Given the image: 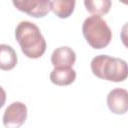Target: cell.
Segmentation results:
<instances>
[{"label": "cell", "instance_id": "6da1fadb", "mask_svg": "<svg viewBox=\"0 0 128 128\" xmlns=\"http://www.w3.org/2000/svg\"><path fill=\"white\" fill-rule=\"evenodd\" d=\"M15 37L23 54L28 58H40L46 51V41L40 29L30 21H21L17 25Z\"/></svg>", "mask_w": 128, "mask_h": 128}, {"label": "cell", "instance_id": "7a4b0ae2", "mask_svg": "<svg viewBox=\"0 0 128 128\" xmlns=\"http://www.w3.org/2000/svg\"><path fill=\"white\" fill-rule=\"evenodd\" d=\"M90 66L92 73L100 79L122 82L128 76L126 61L109 55H98L94 57L91 60Z\"/></svg>", "mask_w": 128, "mask_h": 128}, {"label": "cell", "instance_id": "3957f363", "mask_svg": "<svg viewBox=\"0 0 128 128\" xmlns=\"http://www.w3.org/2000/svg\"><path fill=\"white\" fill-rule=\"evenodd\" d=\"M82 33L88 44L94 49H102L109 45L112 32L100 15H91L82 25Z\"/></svg>", "mask_w": 128, "mask_h": 128}, {"label": "cell", "instance_id": "277c9868", "mask_svg": "<svg viewBox=\"0 0 128 128\" xmlns=\"http://www.w3.org/2000/svg\"><path fill=\"white\" fill-rule=\"evenodd\" d=\"M16 9L34 18H42L51 10L50 0H12Z\"/></svg>", "mask_w": 128, "mask_h": 128}, {"label": "cell", "instance_id": "5b68a950", "mask_svg": "<svg viewBox=\"0 0 128 128\" xmlns=\"http://www.w3.org/2000/svg\"><path fill=\"white\" fill-rule=\"evenodd\" d=\"M27 118V107L24 103L16 101L11 103L3 114V124L7 128L22 126Z\"/></svg>", "mask_w": 128, "mask_h": 128}, {"label": "cell", "instance_id": "8992f818", "mask_svg": "<svg viewBox=\"0 0 128 128\" xmlns=\"http://www.w3.org/2000/svg\"><path fill=\"white\" fill-rule=\"evenodd\" d=\"M107 106L114 114H125L128 110L127 90L123 88H115L111 90L107 95Z\"/></svg>", "mask_w": 128, "mask_h": 128}, {"label": "cell", "instance_id": "52a82bcc", "mask_svg": "<svg viewBox=\"0 0 128 128\" xmlns=\"http://www.w3.org/2000/svg\"><path fill=\"white\" fill-rule=\"evenodd\" d=\"M75 61V52L67 46L56 48L51 55V63L54 67H72Z\"/></svg>", "mask_w": 128, "mask_h": 128}, {"label": "cell", "instance_id": "ba28073f", "mask_svg": "<svg viewBox=\"0 0 128 128\" xmlns=\"http://www.w3.org/2000/svg\"><path fill=\"white\" fill-rule=\"evenodd\" d=\"M76 71L72 67H54L50 73V80L58 86L70 85L75 81Z\"/></svg>", "mask_w": 128, "mask_h": 128}, {"label": "cell", "instance_id": "9c48e42d", "mask_svg": "<svg viewBox=\"0 0 128 128\" xmlns=\"http://www.w3.org/2000/svg\"><path fill=\"white\" fill-rule=\"evenodd\" d=\"M17 54L15 50L6 44H0V69L8 71L17 64Z\"/></svg>", "mask_w": 128, "mask_h": 128}, {"label": "cell", "instance_id": "30bf717a", "mask_svg": "<svg viewBox=\"0 0 128 128\" xmlns=\"http://www.w3.org/2000/svg\"><path fill=\"white\" fill-rule=\"evenodd\" d=\"M75 8V0H52L51 10L59 18H68Z\"/></svg>", "mask_w": 128, "mask_h": 128}, {"label": "cell", "instance_id": "8fae6325", "mask_svg": "<svg viewBox=\"0 0 128 128\" xmlns=\"http://www.w3.org/2000/svg\"><path fill=\"white\" fill-rule=\"evenodd\" d=\"M86 10L93 15H104L110 11L111 0H84Z\"/></svg>", "mask_w": 128, "mask_h": 128}, {"label": "cell", "instance_id": "7c38bea8", "mask_svg": "<svg viewBox=\"0 0 128 128\" xmlns=\"http://www.w3.org/2000/svg\"><path fill=\"white\" fill-rule=\"evenodd\" d=\"M6 101V92L5 90L0 86V108H2Z\"/></svg>", "mask_w": 128, "mask_h": 128}, {"label": "cell", "instance_id": "4fadbf2b", "mask_svg": "<svg viewBox=\"0 0 128 128\" xmlns=\"http://www.w3.org/2000/svg\"><path fill=\"white\" fill-rule=\"evenodd\" d=\"M119 1H121L123 4H127V0H119Z\"/></svg>", "mask_w": 128, "mask_h": 128}]
</instances>
